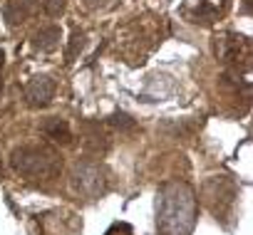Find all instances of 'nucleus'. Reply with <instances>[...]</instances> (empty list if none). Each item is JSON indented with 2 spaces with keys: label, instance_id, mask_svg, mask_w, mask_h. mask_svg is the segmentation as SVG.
<instances>
[{
  "label": "nucleus",
  "instance_id": "f257e3e1",
  "mask_svg": "<svg viewBox=\"0 0 253 235\" xmlns=\"http://www.w3.org/2000/svg\"><path fill=\"white\" fill-rule=\"evenodd\" d=\"M13 168L28 181H50L60 173V159L47 146H25L13 154Z\"/></svg>",
  "mask_w": 253,
  "mask_h": 235
},
{
  "label": "nucleus",
  "instance_id": "f03ea898",
  "mask_svg": "<svg viewBox=\"0 0 253 235\" xmlns=\"http://www.w3.org/2000/svg\"><path fill=\"white\" fill-rule=\"evenodd\" d=\"M216 55L223 62L233 65L236 69L238 67L248 69V65H251V42L243 35H223L216 42Z\"/></svg>",
  "mask_w": 253,
  "mask_h": 235
},
{
  "label": "nucleus",
  "instance_id": "7ed1b4c3",
  "mask_svg": "<svg viewBox=\"0 0 253 235\" xmlns=\"http://www.w3.org/2000/svg\"><path fill=\"white\" fill-rule=\"evenodd\" d=\"M72 183L80 193L84 196H97L104 191V178H102V171L97 164H77L75 166V176H72Z\"/></svg>",
  "mask_w": 253,
  "mask_h": 235
},
{
  "label": "nucleus",
  "instance_id": "20e7f679",
  "mask_svg": "<svg viewBox=\"0 0 253 235\" xmlns=\"http://www.w3.org/2000/svg\"><path fill=\"white\" fill-rule=\"evenodd\" d=\"M55 82L50 77H33L30 84L25 87V97L33 106H45L52 97H55Z\"/></svg>",
  "mask_w": 253,
  "mask_h": 235
},
{
  "label": "nucleus",
  "instance_id": "39448f33",
  "mask_svg": "<svg viewBox=\"0 0 253 235\" xmlns=\"http://www.w3.org/2000/svg\"><path fill=\"white\" fill-rule=\"evenodd\" d=\"M35 10H38V0H10L5 5V20L8 25H18L25 23Z\"/></svg>",
  "mask_w": 253,
  "mask_h": 235
},
{
  "label": "nucleus",
  "instance_id": "423d86ee",
  "mask_svg": "<svg viewBox=\"0 0 253 235\" xmlns=\"http://www.w3.org/2000/svg\"><path fill=\"white\" fill-rule=\"evenodd\" d=\"M60 28L57 25H50V28H42L38 35H35V40H33V45L38 47V50H42V52H50V50H55L57 45H60Z\"/></svg>",
  "mask_w": 253,
  "mask_h": 235
},
{
  "label": "nucleus",
  "instance_id": "0eeeda50",
  "mask_svg": "<svg viewBox=\"0 0 253 235\" xmlns=\"http://www.w3.org/2000/svg\"><path fill=\"white\" fill-rule=\"evenodd\" d=\"M42 132L47 134V139H55V141H60V144H70V141H72V134H70V129H67V124H65L62 119H50V122L42 127Z\"/></svg>",
  "mask_w": 253,
  "mask_h": 235
},
{
  "label": "nucleus",
  "instance_id": "6e6552de",
  "mask_svg": "<svg viewBox=\"0 0 253 235\" xmlns=\"http://www.w3.org/2000/svg\"><path fill=\"white\" fill-rule=\"evenodd\" d=\"M84 47V33H75L72 35V42H70V50H67V62L75 60V55Z\"/></svg>",
  "mask_w": 253,
  "mask_h": 235
},
{
  "label": "nucleus",
  "instance_id": "1a4fd4ad",
  "mask_svg": "<svg viewBox=\"0 0 253 235\" xmlns=\"http://www.w3.org/2000/svg\"><path fill=\"white\" fill-rule=\"evenodd\" d=\"M62 8H65L62 0H47V5H45L47 15H60V13H62Z\"/></svg>",
  "mask_w": 253,
  "mask_h": 235
},
{
  "label": "nucleus",
  "instance_id": "9d476101",
  "mask_svg": "<svg viewBox=\"0 0 253 235\" xmlns=\"http://www.w3.org/2000/svg\"><path fill=\"white\" fill-rule=\"evenodd\" d=\"M84 3H87V5L92 8V5H97V3H99V0H84Z\"/></svg>",
  "mask_w": 253,
  "mask_h": 235
}]
</instances>
